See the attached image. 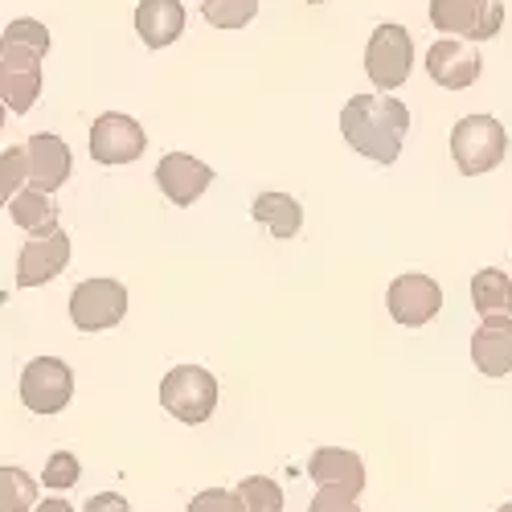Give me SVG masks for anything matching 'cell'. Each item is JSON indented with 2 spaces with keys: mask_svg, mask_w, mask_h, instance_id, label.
<instances>
[{
  "mask_svg": "<svg viewBox=\"0 0 512 512\" xmlns=\"http://www.w3.org/2000/svg\"><path fill=\"white\" fill-rule=\"evenodd\" d=\"M136 33L148 50H164L185 33V5L181 0H140L136 5Z\"/></svg>",
  "mask_w": 512,
  "mask_h": 512,
  "instance_id": "obj_17",
  "label": "cell"
},
{
  "mask_svg": "<svg viewBox=\"0 0 512 512\" xmlns=\"http://www.w3.org/2000/svg\"><path fill=\"white\" fill-rule=\"evenodd\" d=\"M340 132L349 148L361 152L373 164H394L402 156L406 132H410V111L398 99L381 95H353L340 111Z\"/></svg>",
  "mask_w": 512,
  "mask_h": 512,
  "instance_id": "obj_1",
  "label": "cell"
},
{
  "mask_svg": "<svg viewBox=\"0 0 512 512\" xmlns=\"http://www.w3.org/2000/svg\"><path fill=\"white\" fill-rule=\"evenodd\" d=\"M500 512H512V500H504V504H500Z\"/></svg>",
  "mask_w": 512,
  "mask_h": 512,
  "instance_id": "obj_32",
  "label": "cell"
},
{
  "mask_svg": "<svg viewBox=\"0 0 512 512\" xmlns=\"http://www.w3.org/2000/svg\"><path fill=\"white\" fill-rule=\"evenodd\" d=\"M484 70V58L472 41H459V37H439L431 50H426V74H431L443 91H463L472 87Z\"/></svg>",
  "mask_w": 512,
  "mask_h": 512,
  "instance_id": "obj_10",
  "label": "cell"
},
{
  "mask_svg": "<svg viewBox=\"0 0 512 512\" xmlns=\"http://www.w3.org/2000/svg\"><path fill=\"white\" fill-rule=\"evenodd\" d=\"M74 398V373L62 357H33L21 373V402L33 414H62Z\"/></svg>",
  "mask_w": 512,
  "mask_h": 512,
  "instance_id": "obj_7",
  "label": "cell"
},
{
  "mask_svg": "<svg viewBox=\"0 0 512 512\" xmlns=\"http://www.w3.org/2000/svg\"><path fill=\"white\" fill-rule=\"evenodd\" d=\"M386 304H390V316L402 324V328H422V324H431L443 308V291L431 275H398L386 291Z\"/></svg>",
  "mask_w": 512,
  "mask_h": 512,
  "instance_id": "obj_9",
  "label": "cell"
},
{
  "mask_svg": "<svg viewBox=\"0 0 512 512\" xmlns=\"http://www.w3.org/2000/svg\"><path fill=\"white\" fill-rule=\"evenodd\" d=\"M238 512H283V488L267 476H246L234 488Z\"/></svg>",
  "mask_w": 512,
  "mask_h": 512,
  "instance_id": "obj_21",
  "label": "cell"
},
{
  "mask_svg": "<svg viewBox=\"0 0 512 512\" xmlns=\"http://www.w3.org/2000/svg\"><path fill=\"white\" fill-rule=\"evenodd\" d=\"M78 476H82L78 455H70V451H54V455L46 459V472H41V484H46L50 492H66V488H74V484H78Z\"/></svg>",
  "mask_w": 512,
  "mask_h": 512,
  "instance_id": "obj_26",
  "label": "cell"
},
{
  "mask_svg": "<svg viewBox=\"0 0 512 512\" xmlns=\"http://www.w3.org/2000/svg\"><path fill=\"white\" fill-rule=\"evenodd\" d=\"M5 115H9V107H5V103H0V127H5Z\"/></svg>",
  "mask_w": 512,
  "mask_h": 512,
  "instance_id": "obj_31",
  "label": "cell"
},
{
  "mask_svg": "<svg viewBox=\"0 0 512 512\" xmlns=\"http://www.w3.org/2000/svg\"><path fill=\"white\" fill-rule=\"evenodd\" d=\"M189 512H238V500L226 488H205L189 500Z\"/></svg>",
  "mask_w": 512,
  "mask_h": 512,
  "instance_id": "obj_27",
  "label": "cell"
},
{
  "mask_svg": "<svg viewBox=\"0 0 512 512\" xmlns=\"http://www.w3.org/2000/svg\"><path fill=\"white\" fill-rule=\"evenodd\" d=\"M431 25L459 41H488L504 25V9L496 0H431Z\"/></svg>",
  "mask_w": 512,
  "mask_h": 512,
  "instance_id": "obj_6",
  "label": "cell"
},
{
  "mask_svg": "<svg viewBox=\"0 0 512 512\" xmlns=\"http://www.w3.org/2000/svg\"><path fill=\"white\" fill-rule=\"evenodd\" d=\"M156 185L173 205H193L213 185V168L189 152H168L156 164Z\"/></svg>",
  "mask_w": 512,
  "mask_h": 512,
  "instance_id": "obj_12",
  "label": "cell"
},
{
  "mask_svg": "<svg viewBox=\"0 0 512 512\" xmlns=\"http://www.w3.org/2000/svg\"><path fill=\"white\" fill-rule=\"evenodd\" d=\"M308 512H361V504L345 492H332V488H320L308 504Z\"/></svg>",
  "mask_w": 512,
  "mask_h": 512,
  "instance_id": "obj_28",
  "label": "cell"
},
{
  "mask_svg": "<svg viewBox=\"0 0 512 512\" xmlns=\"http://www.w3.org/2000/svg\"><path fill=\"white\" fill-rule=\"evenodd\" d=\"M472 361L484 377H508L512 373V320L492 316L472 332Z\"/></svg>",
  "mask_w": 512,
  "mask_h": 512,
  "instance_id": "obj_16",
  "label": "cell"
},
{
  "mask_svg": "<svg viewBox=\"0 0 512 512\" xmlns=\"http://www.w3.org/2000/svg\"><path fill=\"white\" fill-rule=\"evenodd\" d=\"M508 152V132L496 115H463L451 127V156L463 177H480L504 160Z\"/></svg>",
  "mask_w": 512,
  "mask_h": 512,
  "instance_id": "obj_2",
  "label": "cell"
},
{
  "mask_svg": "<svg viewBox=\"0 0 512 512\" xmlns=\"http://www.w3.org/2000/svg\"><path fill=\"white\" fill-rule=\"evenodd\" d=\"M472 308L484 320H492V316L512 320V283H508L504 271H492V267L476 271V279H472Z\"/></svg>",
  "mask_w": 512,
  "mask_h": 512,
  "instance_id": "obj_20",
  "label": "cell"
},
{
  "mask_svg": "<svg viewBox=\"0 0 512 512\" xmlns=\"http://www.w3.org/2000/svg\"><path fill=\"white\" fill-rule=\"evenodd\" d=\"M312 5H324V0H312Z\"/></svg>",
  "mask_w": 512,
  "mask_h": 512,
  "instance_id": "obj_33",
  "label": "cell"
},
{
  "mask_svg": "<svg viewBox=\"0 0 512 512\" xmlns=\"http://www.w3.org/2000/svg\"><path fill=\"white\" fill-rule=\"evenodd\" d=\"M144 148H148V136L132 115L111 111V115H99L91 123V160L95 164H107V168L132 164L144 156Z\"/></svg>",
  "mask_w": 512,
  "mask_h": 512,
  "instance_id": "obj_8",
  "label": "cell"
},
{
  "mask_svg": "<svg viewBox=\"0 0 512 512\" xmlns=\"http://www.w3.org/2000/svg\"><path fill=\"white\" fill-rule=\"evenodd\" d=\"M414 66V37L402 25H377L365 46V74L377 91H398Z\"/></svg>",
  "mask_w": 512,
  "mask_h": 512,
  "instance_id": "obj_4",
  "label": "cell"
},
{
  "mask_svg": "<svg viewBox=\"0 0 512 512\" xmlns=\"http://www.w3.org/2000/svg\"><path fill=\"white\" fill-rule=\"evenodd\" d=\"M160 406L173 418H181L185 426H201L213 410H218V381H213L209 369L177 365L160 381Z\"/></svg>",
  "mask_w": 512,
  "mask_h": 512,
  "instance_id": "obj_3",
  "label": "cell"
},
{
  "mask_svg": "<svg viewBox=\"0 0 512 512\" xmlns=\"http://www.w3.org/2000/svg\"><path fill=\"white\" fill-rule=\"evenodd\" d=\"M33 512H74V508H70L66 500H37Z\"/></svg>",
  "mask_w": 512,
  "mask_h": 512,
  "instance_id": "obj_30",
  "label": "cell"
},
{
  "mask_svg": "<svg viewBox=\"0 0 512 512\" xmlns=\"http://www.w3.org/2000/svg\"><path fill=\"white\" fill-rule=\"evenodd\" d=\"M9 209H13V222H17L29 238H46V234L58 230V205H54L46 193L29 189V185L9 201Z\"/></svg>",
  "mask_w": 512,
  "mask_h": 512,
  "instance_id": "obj_19",
  "label": "cell"
},
{
  "mask_svg": "<svg viewBox=\"0 0 512 512\" xmlns=\"http://www.w3.org/2000/svg\"><path fill=\"white\" fill-rule=\"evenodd\" d=\"M29 185V156L25 144H13L9 152H0V209H9V201Z\"/></svg>",
  "mask_w": 512,
  "mask_h": 512,
  "instance_id": "obj_23",
  "label": "cell"
},
{
  "mask_svg": "<svg viewBox=\"0 0 512 512\" xmlns=\"http://www.w3.org/2000/svg\"><path fill=\"white\" fill-rule=\"evenodd\" d=\"M250 213H254V222H263L275 238H295L304 226V209L291 193H259Z\"/></svg>",
  "mask_w": 512,
  "mask_h": 512,
  "instance_id": "obj_18",
  "label": "cell"
},
{
  "mask_svg": "<svg viewBox=\"0 0 512 512\" xmlns=\"http://www.w3.org/2000/svg\"><path fill=\"white\" fill-rule=\"evenodd\" d=\"M201 13L213 29H242L259 13V0H205Z\"/></svg>",
  "mask_w": 512,
  "mask_h": 512,
  "instance_id": "obj_24",
  "label": "cell"
},
{
  "mask_svg": "<svg viewBox=\"0 0 512 512\" xmlns=\"http://www.w3.org/2000/svg\"><path fill=\"white\" fill-rule=\"evenodd\" d=\"M37 484L21 467H0V512H33Z\"/></svg>",
  "mask_w": 512,
  "mask_h": 512,
  "instance_id": "obj_22",
  "label": "cell"
},
{
  "mask_svg": "<svg viewBox=\"0 0 512 512\" xmlns=\"http://www.w3.org/2000/svg\"><path fill=\"white\" fill-rule=\"evenodd\" d=\"M37 95H41V58L0 46V103L13 107V115H25L33 111Z\"/></svg>",
  "mask_w": 512,
  "mask_h": 512,
  "instance_id": "obj_11",
  "label": "cell"
},
{
  "mask_svg": "<svg viewBox=\"0 0 512 512\" xmlns=\"http://www.w3.org/2000/svg\"><path fill=\"white\" fill-rule=\"evenodd\" d=\"M70 263V238L62 230L46 238H29L17 254V287H41L66 271Z\"/></svg>",
  "mask_w": 512,
  "mask_h": 512,
  "instance_id": "obj_13",
  "label": "cell"
},
{
  "mask_svg": "<svg viewBox=\"0 0 512 512\" xmlns=\"http://www.w3.org/2000/svg\"><path fill=\"white\" fill-rule=\"evenodd\" d=\"M127 316V287L119 279H82L70 291V320L78 332H107Z\"/></svg>",
  "mask_w": 512,
  "mask_h": 512,
  "instance_id": "obj_5",
  "label": "cell"
},
{
  "mask_svg": "<svg viewBox=\"0 0 512 512\" xmlns=\"http://www.w3.org/2000/svg\"><path fill=\"white\" fill-rule=\"evenodd\" d=\"M82 512H132V504H127L119 492H99L82 504Z\"/></svg>",
  "mask_w": 512,
  "mask_h": 512,
  "instance_id": "obj_29",
  "label": "cell"
},
{
  "mask_svg": "<svg viewBox=\"0 0 512 512\" xmlns=\"http://www.w3.org/2000/svg\"><path fill=\"white\" fill-rule=\"evenodd\" d=\"M25 156H29V189L50 197L70 181V148H66V140H58L50 132H37L25 144Z\"/></svg>",
  "mask_w": 512,
  "mask_h": 512,
  "instance_id": "obj_14",
  "label": "cell"
},
{
  "mask_svg": "<svg viewBox=\"0 0 512 512\" xmlns=\"http://www.w3.org/2000/svg\"><path fill=\"white\" fill-rule=\"evenodd\" d=\"M308 476L320 484V488H332V492H345V496H361L365 492V463L357 451H345V447H320L308 463Z\"/></svg>",
  "mask_w": 512,
  "mask_h": 512,
  "instance_id": "obj_15",
  "label": "cell"
},
{
  "mask_svg": "<svg viewBox=\"0 0 512 512\" xmlns=\"http://www.w3.org/2000/svg\"><path fill=\"white\" fill-rule=\"evenodd\" d=\"M0 46H13V50H25V54H37V58H46L50 54V29L33 21V17H21L5 29V41Z\"/></svg>",
  "mask_w": 512,
  "mask_h": 512,
  "instance_id": "obj_25",
  "label": "cell"
}]
</instances>
